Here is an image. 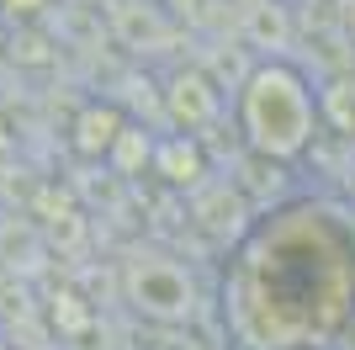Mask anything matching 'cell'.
Masks as SVG:
<instances>
[{
	"instance_id": "6da1fadb",
	"label": "cell",
	"mask_w": 355,
	"mask_h": 350,
	"mask_svg": "<svg viewBox=\"0 0 355 350\" xmlns=\"http://www.w3.org/2000/svg\"><path fill=\"white\" fill-rule=\"evenodd\" d=\"M228 350H318L355 329V218L292 197L228 249L218 292Z\"/></svg>"
},
{
	"instance_id": "7a4b0ae2",
	"label": "cell",
	"mask_w": 355,
	"mask_h": 350,
	"mask_svg": "<svg viewBox=\"0 0 355 350\" xmlns=\"http://www.w3.org/2000/svg\"><path fill=\"white\" fill-rule=\"evenodd\" d=\"M234 133L239 144L270 165H297L318 144V90L297 58H254L234 85Z\"/></svg>"
},
{
	"instance_id": "3957f363",
	"label": "cell",
	"mask_w": 355,
	"mask_h": 350,
	"mask_svg": "<svg viewBox=\"0 0 355 350\" xmlns=\"http://www.w3.org/2000/svg\"><path fill=\"white\" fill-rule=\"evenodd\" d=\"M122 297H128V308H133L138 319L159 324V329L191 324L196 303H202L191 271L180 260H170V255H133V260L122 265Z\"/></svg>"
},
{
	"instance_id": "277c9868",
	"label": "cell",
	"mask_w": 355,
	"mask_h": 350,
	"mask_svg": "<svg viewBox=\"0 0 355 350\" xmlns=\"http://www.w3.org/2000/svg\"><path fill=\"white\" fill-rule=\"evenodd\" d=\"M159 112L175 133H196V138L223 128V117H228L223 80L212 69H202V64H175L159 85Z\"/></svg>"
},
{
	"instance_id": "5b68a950",
	"label": "cell",
	"mask_w": 355,
	"mask_h": 350,
	"mask_svg": "<svg viewBox=\"0 0 355 350\" xmlns=\"http://www.w3.org/2000/svg\"><path fill=\"white\" fill-rule=\"evenodd\" d=\"M186 207H191V228L202 233V239H212L218 249H234L239 239L254 228V218H260V207L244 197V186H239L234 175H207V181L186 197Z\"/></svg>"
},
{
	"instance_id": "8992f818",
	"label": "cell",
	"mask_w": 355,
	"mask_h": 350,
	"mask_svg": "<svg viewBox=\"0 0 355 350\" xmlns=\"http://www.w3.org/2000/svg\"><path fill=\"white\" fill-rule=\"evenodd\" d=\"M239 43L254 58H286L297 43L292 0H239Z\"/></svg>"
},
{
	"instance_id": "52a82bcc",
	"label": "cell",
	"mask_w": 355,
	"mask_h": 350,
	"mask_svg": "<svg viewBox=\"0 0 355 350\" xmlns=\"http://www.w3.org/2000/svg\"><path fill=\"white\" fill-rule=\"evenodd\" d=\"M148 175H159L170 191H180V197H191L202 181L212 175V154L207 144L196 138V133H159V144H154V170Z\"/></svg>"
},
{
	"instance_id": "ba28073f",
	"label": "cell",
	"mask_w": 355,
	"mask_h": 350,
	"mask_svg": "<svg viewBox=\"0 0 355 350\" xmlns=\"http://www.w3.org/2000/svg\"><path fill=\"white\" fill-rule=\"evenodd\" d=\"M128 122H133V117L122 112L117 101L96 96V101H85L80 112H74V122H69V149L80 154V160H106Z\"/></svg>"
},
{
	"instance_id": "9c48e42d",
	"label": "cell",
	"mask_w": 355,
	"mask_h": 350,
	"mask_svg": "<svg viewBox=\"0 0 355 350\" xmlns=\"http://www.w3.org/2000/svg\"><path fill=\"white\" fill-rule=\"evenodd\" d=\"M112 32H117L122 48L144 53V48H164L170 43L175 22H170V11H164L159 0H122V6H112Z\"/></svg>"
},
{
	"instance_id": "30bf717a",
	"label": "cell",
	"mask_w": 355,
	"mask_h": 350,
	"mask_svg": "<svg viewBox=\"0 0 355 350\" xmlns=\"http://www.w3.org/2000/svg\"><path fill=\"white\" fill-rule=\"evenodd\" d=\"M313 90H318V128L355 144V69L324 74V80H313Z\"/></svg>"
},
{
	"instance_id": "8fae6325",
	"label": "cell",
	"mask_w": 355,
	"mask_h": 350,
	"mask_svg": "<svg viewBox=\"0 0 355 350\" xmlns=\"http://www.w3.org/2000/svg\"><path fill=\"white\" fill-rule=\"evenodd\" d=\"M48 324H53V335H59V340H85L90 329H96V308H90L85 292L53 287V292H48Z\"/></svg>"
},
{
	"instance_id": "7c38bea8",
	"label": "cell",
	"mask_w": 355,
	"mask_h": 350,
	"mask_svg": "<svg viewBox=\"0 0 355 350\" xmlns=\"http://www.w3.org/2000/svg\"><path fill=\"white\" fill-rule=\"evenodd\" d=\"M154 144H159V133H154V128L128 122V128H122V138L112 144V154H106V165H112L122 181H138L144 170H154Z\"/></svg>"
},
{
	"instance_id": "4fadbf2b",
	"label": "cell",
	"mask_w": 355,
	"mask_h": 350,
	"mask_svg": "<svg viewBox=\"0 0 355 350\" xmlns=\"http://www.w3.org/2000/svg\"><path fill=\"white\" fill-rule=\"evenodd\" d=\"M159 6L170 11V22H202L212 0H159Z\"/></svg>"
},
{
	"instance_id": "5bb4252c",
	"label": "cell",
	"mask_w": 355,
	"mask_h": 350,
	"mask_svg": "<svg viewBox=\"0 0 355 350\" xmlns=\"http://www.w3.org/2000/svg\"><path fill=\"white\" fill-rule=\"evenodd\" d=\"M340 32H345V43L355 48V0H340Z\"/></svg>"
},
{
	"instance_id": "9a60e30c",
	"label": "cell",
	"mask_w": 355,
	"mask_h": 350,
	"mask_svg": "<svg viewBox=\"0 0 355 350\" xmlns=\"http://www.w3.org/2000/svg\"><path fill=\"white\" fill-rule=\"evenodd\" d=\"M0 6H6L11 16H37V11L48 6V0H0Z\"/></svg>"
},
{
	"instance_id": "2e32d148",
	"label": "cell",
	"mask_w": 355,
	"mask_h": 350,
	"mask_svg": "<svg viewBox=\"0 0 355 350\" xmlns=\"http://www.w3.org/2000/svg\"><path fill=\"white\" fill-rule=\"evenodd\" d=\"M0 350H11V345H0Z\"/></svg>"
}]
</instances>
